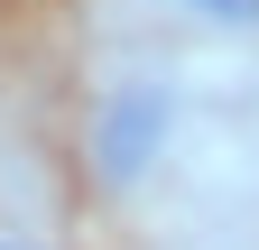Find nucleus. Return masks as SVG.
Returning <instances> with one entry per match:
<instances>
[{
	"label": "nucleus",
	"instance_id": "1",
	"mask_svg": "<svg viewBox=\"0 0 259 250\" xmlns=\"http://www.w3.org/2000/svg\"><path fill=\"white\" fill-rule=\"evenodd\" d=\"M167 130H176V93L167 84H120L102 102V120H93V167L111 185H139L157 167V148H167Z\"/></svg>",
	"mask_w": 259,
	"mask_h": 250
},
{
	"label": "nucleus",
	"instance_id": "2",
	"mask_svg": "<svg viewBox=\"0 0 259 250\" xmlns=\"http://www.w3.org/2000/svg\"><path fill=\"white\" fill-rule=\"evenodd\" d=\"M194 19H213V28H259V0H185Z\"/></svg>",
	"mask_w": 259,
	"mask_h": 250
},
{
	"label": "nucleus",
	"instance_id": "3",
	"mask_svg": "<svg viewBox=\"0 0 259 250\" xmlns=\"http://www.w3.org/2000/svg\"><path fill=\"white\" fill-rule=\"evenodd\" d=\"M0 250H28V241H0Z\"/></svg>",
	"mask_w": 259,
	"mask_h": 250
}]
</instances>
